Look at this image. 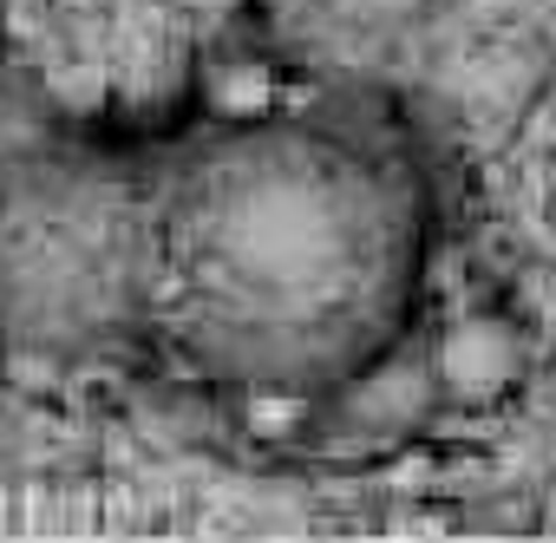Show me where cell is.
<instances>
[{
  "instance_id": "6da1fadb",
  "label": "cell",
  "mask_w": 556,
  "mask_h": 543,
  "mask_svg": "<svg viewBox=\"0 0 556 543\" xmlns=\"http://www.w3.org/2000/svg\"><path fill=\"white\" fill-rule=\"evenodd\" d=\"M426 229V157L367 92L40 151L0 177V341L308 400L400 348Z\"/></svg>"
},
{
  "instance_id": "7a4b0ae2",
  "label": "cell",
  "mask_w": 556,
  "mask_h": 543,
  "mask_svg": "<svg viewBox=\"0 0 556 543\" xmlns=\"http://www.w3.org/2000/svg\"><path fill=\"white\" fill-rule=\"evenodd\" d=\"M432 380H439V400H458V406L504 400L523 380V328L510 315H491V308L458 315L432 341Z\"/></svg>"
},
{
  "instance_id": "3957f363",
  "label": "cell",
  "mask_w": 556,
  "mask_h": 543,
  "mask_svg": "<svg viewBox=\"0 0 556 543\" xmlns=\"http://www.w3.org/2000/svg\"><path fill=\"white\" fill-rule=\"evenodd\" d=\"M439 400V380H432V354L413 361L406 348L380 354L367 374H354L341 387V426L348 432H406L426 419V406Z\"/></svg>"
},
{
  "instance_id": "277c9868",
  "label": "cell",
  "mask_w": 556,
  "mask_h": 543,
  "mask_svg": "<svg viewBox=\"0 0 556 543\" xmlns=\"http://www.w3.org/2000/svg\"><path fill=\"white\" fill-rule=\"evenodd\" d=\"M275 105V73L262 60H229L210 73V112H268Z\"/></svg>"
},
{
  "instance_id": "5b68a950",
  "label": "cell",
  "mask_w": 556,
  "mask_h": 543,
  "mask_svg": "<svg viewBox=\"0 0 556 543\" xmlns=\"http://www.w3.org/2000/svg\"><path fill=\"white\" fill-rule=\"evenodd\" d=\"M8 452H14V419L0 413V465H8Z\"/></svg>"
}]
</instances>
